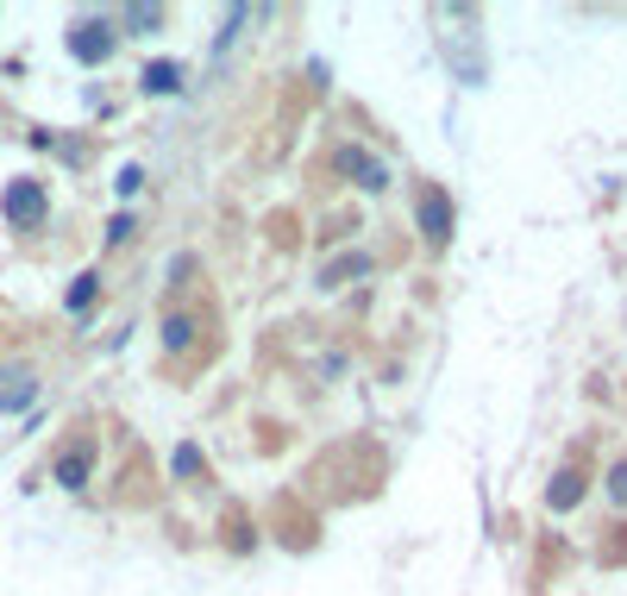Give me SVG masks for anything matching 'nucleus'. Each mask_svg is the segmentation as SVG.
I'll use <instances>...</instances> for the list:
<instances>
[{"label":"nucleus","instance_id":"obj_1","mask_svg":"<svg viewBox=\"0 0 627 596\" xmlns=\"http://www.w3.org/2000/svg\"><path fill=\"white\" fill-rule=\"evenodd\" d=\"M0 214H7V226H13V233H32V226L50 214L45 182H38V176H13V182L0 189Z\"/></svg>","mask_w":627,"mask_h":596},{"label":"nucleus","instance_id":"obj_4","mask_svg":"<svg viewBox=\"0 0 627 596\" xmlns=\"http://www.w3.org/2000/svg\"><path fill=\"white\" fill-rule=\"evenodd\" d=\"M88 472H95V446H88V440L70 452H57V465H50V477H57L63 490H88Z\"/></svg>","mask_w":627,"mask_h":596},{"label":"nucleus","instance_id":"obj_2","mask_svg":"<svg viewBox=\"0 0 627 596\" xmlns=\"http://www.w3.org/2000/svg\"><path fill=\"white\" fill-rule=\"evenodd\" d=\"M70 57L75 63H107V57H113V20H75Z\"/></svg>","mask_w":627,"mask_h":596},{"label":"nucleus","instance_id":"obj_8","mask_svg":"<svg viewBox=\"0 0 627 596\" xmlns=\"http://www.w3.org/2000/svg\"><path fill=\"white\" fill-rule=\"evenodd\" d=\"M189 339H195V321H182V314H170V326H164V346H170V351H182Z\"/></svg>","mask_w":627,"mask_h":596},{"label":"nucleus","instance_id":"obj_12","mask_svg":"<svg viewBox=\"0 0 627 596\" xmlns=\"http://www.w3.org/2000/svg\"><path fill=\"white\" fill-rule=\"evenodd\" d=\"M138 189H145V170H138V164H125V170H120V195H138Z\"/></svg>","mask_w":627,"mask_h":596},{"label":"nucleus","instance_id":"obj_3","mask_svg":"<svg viewBox=\"0 0 627 596\" xmlns=\"http://www.w3.org/2000/svg\"><path fill=\"white\" fill-rule=\"evenodd\" d=\"M421 233H426V246H446L451 239V201L439 195V189H421Z\"/></svg>","mask_w":627,"mask_h":596},{"label":"nucleus","instance_id":"obj_7","mask_svg":"<svg viewBox=\"0 0 627 596\" xmlns=\"http://www.w3.org/2000/svg\"><path fill=\"white\" fill-rule=\"evenodd\" d=\"M95 289H100V276H95V271H82V276H75V283H70V296H63V301H70V314H82V308L95 301Z\"/></svg>","mask_w":627,"mask_h":596},{"label":"nucleus","instance_id":"obj_9","mask_svg":"<svg viewBox=\"0 0 627 596\" xmlns=\"http://www.w3.org/2000/svg\"><path fill=\"white\" fill-rule=\"evenodd\" d=\"M364 271H371V258H346V264L326 271V283H346V276H364Z\"/></svg>","mask_w":627,"mask_h":596},{"label":"nucleus","instance_id":"obj_6","mask_svg":"<svg viewBox=\"0 0 627 596\" xmlns=\"http://www.w3.org/2000/svg\"><path fill=\"white\" fill-rule=\"evenodd\" d=\"M145 88H150V95H176V88H182V63H150Z\"/></svg>","mask_w":627,"mask_h":596},{"label":"nucleus","instance_id":"obj_11","mask_svg":"<svg viewBox=\"0 0 627 596\" xmlns=\"http://www.w3.org/2000/svg\"><path fill=\"white\" fill-rule=\"evenodd\" d=\"M608 497L627 502V458H615V472H608Z\"/></svg>","mask_w":627,"mask_h":596},{"label":"nucleus","instance_id":"obj_5","mask_svg":"<svg viewBox=\"0 0 627 596\" xmlns=\"http://www.w3.org/2000/svg\"><path fill=\"white\" fill-rule=\"evenodd\" d=\"M32 402H38V377H25V371L0 377V415H20V408H32Z\"/></svg>","mask_w":627,"mask_h":596},{"label":"nucleus","instance_id":"obj_10","mask_svg":"<svg viewBox=\"0 0 627 596\" xmlns=\"http://www.w3.org/2000/svg\"><path fill=\"white\" fill-rule=\"evenodd\" d=\"M176 472L195 477V472H207V465H201V452H195V446H176Z\"/></svg>","mask_w":627,"mask_h":596}]
</instances>
